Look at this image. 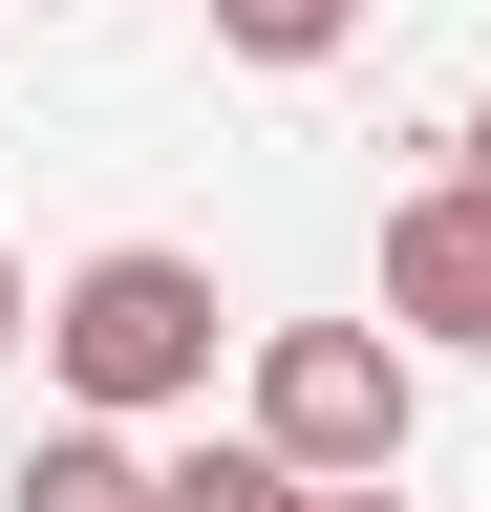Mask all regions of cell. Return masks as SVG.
Masks as SVG:
<instances>
[{
  "label": "cell",
  "instance_id": "9",
  "mask_svg": "<svg viewBox=\"0 0 491 512\" xmlns=\"http://www.w3.org/2000/svg\"><path fill=\"white\" fill-rule=\"evenodd\" d=\"M342 512H406V470H363V491H342Z\"/></svg>",
  "mask_w": 491,
  "mask_h": 512
},
{
  "label": "cell",
  "instance_id": "3",
  "mask_svg": "<svg viewBox=\"0 0 491 512\" xmlns=\"http://www.w3.org/2000/svg\"><path fill=\"white\" fill-rule=\"evenodd\" d=\"M385 320H406L427 363H491V171L385 192Z\"/></svg>",
  "mask_w": 491,
  "mask_h": 512
},
{
  "label": "cell",
  "instance_id": "1",
  "mask_svg": "<svg viewBox=\"0 0 491 512\" xmlns=\"http://www.w3.org/2000/svg\"><path fill=\"white\" fill-rule=\"evenodd\" d=\"M214 256H171V235H107V256H65L43 278V384L65 406H129V427H171V406H214Z\"/></svg>",
  "mask_w": 491,
  "mask_h": 512
},
{
  "label": "cell",
  "instance_id": "5",
  "mask_svg": "<svg viewBox=\"0 0 491 512\" xmlns=\"http://www.w3.org/2000/svg\"><path fill=\"white\" fill-rule=\"evenodd\" d=\"M150 512H342L321 470H299V448H257V427H235V448H171V491Z\"/></svg>",
  "mask_w": 491,
  "mask_h": 512
},
{
  "label": "cell",
  "instance_id": "8",
  "mask_svg": "<svg viewBox=\"0 0 491 512\" xmlns=\"http://www.w3.org/2000/svg\"><path fill=\"white\" fill-rule=\"evenodd\" d=\"M449 171H491V86H470V128H449Z\"/></svg>",
  "mask_w": 491,
  "mask_h": 512
},
{
  "label": "cell",
  "instance_id": "2",
  "mask_svg": "<svg viewBox=\"0 0 491 512\" xmlns=\"http://www.w3.org/2000/svg\"><path fill=\"white\" fill-rule=\"evenodd\" d=\"M235 427L299 448L321 491H363V470H406V427H427V342L406 320H257V406Z\"/></svg>",
  "mask_w": 491,
  "mask_h": 512
},
{
  "label": "cell",
  "instance_id": "4",
  "mask_svg": "<svg viewBox=\"0 0 491 512\" xmlns=\"http://www.w3.org/2000/svg\"><path fill=\"white\" fill-rule=\"evenodd\" d=\"M150 491H171V448H150L129 406H65L22 470H0V512H150Z\"/></svg>",
  "mask_w": 491,
  "mask_h": 512
},
{
  "label": "cell",
  "instance_id": "7",
  "mask_svg": "<svg viewBox=\"0 0 491 512\" xmlns=\"http://www.w3.org/2000/svg\"><path fill=\"white\" fill-rule=\"evenodd\" d=\"M43 342V278H22V235H0V363H22Z\"/></svg>",
  "mask_w": 491,
  "mask_h": 512
},
{
  "label": "cell",
  "instance_id": "6",
  "mask_svg": "<svg viewBox=\"0 0 491 512\" xmlns=\"http://www.w3.org/2000/svg\"><path fill=\"white\" fill-rule=\"evenodd\" d=\"M342 22H363V0H214V43L278 64V86H299V64H342Z\"/></svg>",
  "mask_w": 491,
  "mask_h": 512
}]
</instances>
